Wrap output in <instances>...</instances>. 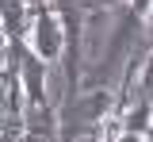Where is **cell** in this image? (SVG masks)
<instances>
[{"instance_id":"1","label":"cell","mask_w":153,"mask_h":142,"mask_svg":"<svg viewBox=\"0 0 153 142\" xmlns=\"http://www.w3.org/2000/svg\"><path fill=\"white\" fill-rule=\"evenodd\" d=\"M115 100H119V88H111V84L80 88L73 96H61V104H57L61 142H84L88 135H96L115 115Z\"/></svg>"},{"instance_id":"2","label":"cell","mask_w":153,"mask_h":142,"mask_svg":"<svg viewBox=\"0 0 153 142\" xmlns=\"http://www.w3.org/2000/svg\"><path fill=\"white\" fill-rule=\"evenodd\" d=\"M27 42H31V50H35V54L46 61V65L65 61V50H69V31H65L61 16L54 12V4L35 8V23H31V35H27Z\"/></svg>"},{"instance_id":"3","label":"cell","mask_w":153,"mask_h":142,"mask_svg":"<svg viewBox=\"0 0 153 142\" xmlns=\"http://www.w3.org/2000/svg\"><path fill=\"white\" fill-rule=\"evenodd\" d=\"M4 50H12L19 61V77H23V92H27V104H50L46 100V61L31 50L27 39H4Z\"/></svg>"},{"instance_id":"4","label":"cell","mask_w":153,"mask_h":142,"mask_svg":"<svg viewBox=\"0 0 153 142\" xmlns=\"http://www.w3.org/2000/svg\"><path fill=\"white\" fill-rule=\"evenodd\" d=\"M23 142H61L57 104H27V111H23Z\"/></svg>"},{"instance_id":"5","label":"cell","mask_w":153,"mask_h":142,"mask_svg":"<svg viewBox=\"0 0 153 142\" xmlns=\"http://www.w3.org/2000/svg\"><path fill=\"white\" fill-rule=\"evenodd\" d=\"M35 23V8L27 0H0V27L4 39H27Z\"/></svg>"},{"instance_id":"6","label":"cell","mask_w":153,"mask_h":142,"mask_svg":"<svg viewBox=\"0 0 153 142\" xmlns=\"http://www.w3.org/2000/svg\"><path fill=\"white\" fill-rule=\"evenodd\" d=\"M80 8H84V16H100V12H119V8H126V0H80Z\"/></svg>"},{"instance_id":"7","label":"cell","mask_w":153,"mask_h":142,"mask_svg":"<svg viewBox=\"0 0 153 142\" xmlns=\"http://www.w3.org/2000/svg\"><path fill=\"white\" fill-rule=\"evenodd\" d=\"M115 142H146V135H134V131H123Z\"/></svg>"},{"instance_id":"8","label":"cell","mask_w":153,"mask_h":142,"mask_svg":"<svg viewBox=\"0 0 153 142\" xmlns=\"http://www.w3.org/2000/svg\"><path fill=\"white\" fill-rule=\"evenodd\" d=\"M146 39L153 42V16H149V19H146Z\"/></svg>"}]
</instances>
